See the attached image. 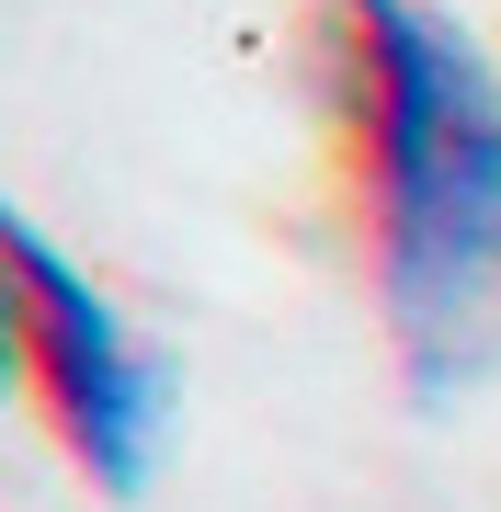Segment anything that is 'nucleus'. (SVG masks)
<instances>
[{"mask_svg":"<svg viewBox=\"0 0 501 512\" xmlns=\"http://www.w3.org/2000/svg\"><path fill=\"white\" fill-rule=\"evenodd\" d=\"M319 69L353 137L365 274L410 399L501 376V57L445 0H319Z\"/></svg>","mask_w":501,"mask_h":512,"instance_id":"nucleus-1","label":"nucleus"},{"mask_svg":"<svg viewBox=\"0 0 501 512\" xmlns=\"http://www.w3.org/2000/svg\"><path fill=\"white\" fill-rule=\"evenodd\" d=\"M0 251H12V342H23V387H35V410L57 421L69 467L92 478L103 501H149L183 376L137 342V319L114 308V296L80 274L35 217H0Z\"/></svg>","mask_w":501,"mask_h":512,"instance_id":"nucleus-2","label":"nucleus"}]
</instances>
